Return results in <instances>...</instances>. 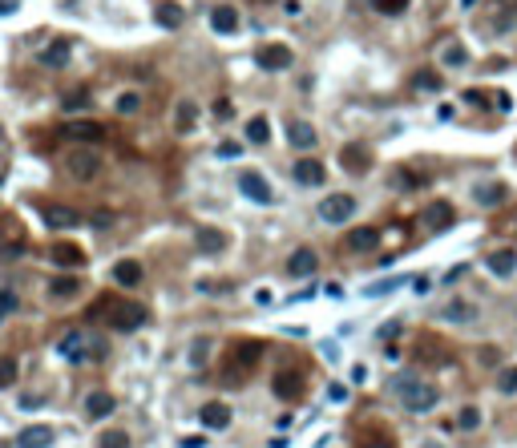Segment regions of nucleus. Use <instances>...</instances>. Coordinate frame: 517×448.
Returning <instances> with one entry per match:
<instances>
[{
  "mask_svg": "<svg viewBox=\"0 0 517 448\" xmlns=\"http://www.w3.org/2000/svg\"><path fill=\"white\" fill-rule=\"evenodd\" d=\"M48 258H53L57 267H65V271L85 267V251H81L77 242H53V246H48Z\"/></svg>",
  "mask_w": 517,
  "mask_h": 448,
  "instance_id": "nucleus-11",
  "label": "nucleus"
},
{
  "mask_svg": "<svg viewBox=\"0 0 517 448\" xmlns=\"http://www.w3.org/2000/svg\"><path fill=\"white\" fill-rule=\"evenodd\" d=\"M65 170H69V178H77V182H89V178L101 174V154L89 150V145H77V150L65 154Z\"/></svg>",
  "mask_w": 517,
  "mask_h": 448,
  "instance_id": "nucleus-4",
  "label": "nucleus"
},
{
  "mask_svg": "<svg viewBox=\"0 0 517 448\" xmlns=\"http://www.w3.org/2000/svg\"><path fill=\"white\" fill-rule=\"evenodd\" d=\"M89 105V89H77V93L65 97V110H85Z\"/></svg>",
  "mask_w": 517,
  "mask_h": 448,
  "instance_id": "nucleus-44",
  "label": "nucleus"
},
{
  "mask_svg": "<svg viewBox=\"0 0 517 448\" xmlns=\"http://www.w3.org/2000/svg\"><path fill=\"white\" fill-rule=\"evenodd\" d=\"M81 291V279L73 275H61V279H48V299H73Z\"/></svg>",
  "mask_w": 517,
  "mask_h": 448,
  "instance_id": "nucleus-31",
  "label": "nucleus"
},
{
  "mask_svg": "<svg viewBox=\"0 0 517 448\" xmlns=\"http://www.w3.org/2000/svg\"><path fill=\"white\" fill-rule=\"evenodd\" d=\"M57 352H61L69 364H89L93 355H101V343H93L89 331H69V336L57 343Z\"/></svg>",
  "mask_w": 517,
  "mask_h": 448,
  "instance_id": "nucleus-5",
  "label": "nucleus"
},
{
  "mask_svg": "<svg viewBox=\"0 0 517 448\" xmlns=\"http://www.w3.org/2000/svg\"><path fill=\"white\" fill-rule=\"evenodd\" d=\"M158 25L162 29H182V20H186V13H182V4H174V0H162L158 4Z\"/></svg>",
  "mask_w": 517,
  "mask_h": 448,
  "instance_id": "nucleus-29",
  "label": "nucleus"
},
{
  "mask_svg": "<svg viewBox=\"0 0 517 448\" xmlns=\"http://www.w3.org/2000/svg\"><path fill=\"white\" fill-rule=\"evenodd\" d=\"M207 355H210V339H198V343L190 348V364H194V368H202V364H207Z\"/></svg>",
  "mask_w": 517,
  "mask_h": 448,
  "instance_id": "nucleus-42",
  "label": "nucleus"
},
{
  "mask_svg": "<svg viewBox=\"0 0 517 448\" xmlns=\"http://www.w3.org/2000/svg\"><path fill=\"white\" fill-rule=\"evenodd\" d=\"M497 392H501V396H517V364L497 376Z\"/></svg>",
  "mask_w": 517,
  "mask_h": 448,
  "instance_id": "nucleus-36",
  "label": "nucleus"
},
{
  "mask_svg": "<svg viewBox=\"0 0 517 448\" xmlns=\"http://www.w3.org/2000/svg\"><path fill=\"white\" fill-rule=\"evenodd\" d=\"M194 242H198L202 255H218V251H226V235L223 230H214V226H202V230L194 235Z\"/></svg>",
  "mask_w": 517,
  "mask_h": 448,
  "instance_id": "nucleus-25",
  "label": "nucleus"
},
{
  "mask_svg": "<svg viewBox=\"0 0 517 448\" xmlns=\"http://www.w3.org/2000/svg\"><path fill=\"white\" fill-rule=\"evenodd\" d=\"M339 162H343V170H348V174H368V166H372V154L364 150V145H343V154H339Z\"/></svg>",
  "mask_w": 517,
  "mask_h": 448,
  "instance_id": "nucleus-19",
  "label": "nucleus"
},
{
  "mask_svg": "<svg viewBox=\"0 0 517 448\" xmlns=\"http://www.w3.org/2000/svg\"><path fill=\"white\" fill-rule=\"evenodd\" d=\"M16 311V295L13 291H0V319H4V315H13Z\"/></svg>",
  "mask_w": 517,
  "mask_h": 448,
  "instance_id": "nucleus-46",
  "label": "nucleus"
},
{
  "mask_svg": "<svg viewBox=\"0 0 517 448\" xmlns=\"http://www.w3.org/2000/svg\"><path fill=\"white\" fill-rule=\"evenodd\" d=\"M113 408H117V400H113L110 392H93L89 400H85V412L93 420H105V416H113Z\"/></svg>",
  "mask_w": 517,
  "mask_h": 448,
  "instance_id": "nucleus-28",
  "label": "nucleus"
},
{
  "mask_svg": "<svg viewBox=\"0 0 517 448\" xmlns=\"http://www.w3.org/2000/svg\"><path fill=\"white\" fill-rule=\"evenodd\" d=\"M327 400H348V392H343V384H332V388H327Z\"/></svg>",
  "mask_w": 517,
  "mask_h": 448,
  "instance_id": "nucleus-48",
  "label": "nucleus"
},
{
  "mask_svg": "<svg viewBox=\"0 0 517 448\" xmlns=\"http://www.w3.org/2000/svg\"><path fill=\"white\" fill-rule=\"evenodd\" d=\"M258 360H263V343H255V339H239V343H230L223 380H226V384H247V380H251V371L258 368Z\"/></svg>",
  "mask_w": 517,
  "mask_h": 448,
  "instance_id": "nucleus-3",
  "label": "nucleus"
},
{
  "mask_svg": "<svg viewBox=\"0 0 517 448\" xmlns=\"http://www.w3.org/2000/svg\"><path fill=\"white\" fill-rule=\"evenodd\" d=\"M485 267L497 275V279H509L517 271V251H493V255L485 258Z\"/></svg>",
  "mask_w": 517,
  "mask_h": 448,
  "instance_id": "nucleus-24",
  "label": "nucleus"
},
{
  "mask_svg": "<svg viewBox=\"0 0 517 448\" xmlns=\"http://www.w3.org/2000/svg\"><path fill=\"white\" fill-rule=\"evenodd\" d=\"M239 190L251 198V202H258V206H271L275 202V190H271V182L263 174H255V170H242L239 174Z\"/></svg>",
  "mask_w": 517,
  "mask_h": 448,
  "instance_id": "nucleus-7",
  "label": "nucleus"
},
{
  "mask_svg": "<svg viewBox=\"0 0 517 448\" xmlns=\"http://www.w3.org/2000/svg\"><path fill=\"white\" fill-rule=\"evenodd\" d=\"M376 246H380V230L376 226H355L352 235H348V251H355V255H368Z\"/></svg>",
  "mask_w": 517,
  "mask_h": 448,
  "instance_id": "nucleus-17",
  "label": "nucleus"
},
{
  "mask_svg": "<svg viewBox=\"0 0 517 448\" xmlns=\"http://www.w3.org/2000/svg\"><path fill=\"white\" fill-rule=\"evenodd\" d=\"M255 303L258 307H271V291H255Z\"/></svg>",
  "mask_w": 517,
  "mask_h": 448,
  "instance_id": "nucleus-49",
  "label": "nucleus"
},
{
  "mask_svg": "<svg viewBox=\"0 0 517 448\" xmlns=\"http://www.w3.org/2000/svg\"><path fill=\"white\" fill-rule=\"evenodd\" d=\"M113 283H117V287H138V283H142V263H138V258L113 263Z\"/></svg>",
  "mask_w": 517,
  "mask_h": 448,
  "instance_id": "nucleus-21",
  "label": "nucleus"
},
{
  "mask_svg": "<svg viewBox=\"0 0 517 448\" xmlns=\"http://www.w3.org/2000/svg\"><path fill=\"white\" fill-rule=\"evenodd\" d=\"M473 198H477V202H481V206H501V202H505V198H509V190H505V186H501V182H481V186H477V190H473Z\"/></svg>",
  "mask_w": 517,
  "mask_h": 448,
  "instance_id": "nucleus-27",
  "label": "nucleus"
},
{
  "mask_svg": "<svg viewBox=\"0 0 517 448\" xmlns=\"http://www.w3.org/2000/svg\"><path fill=\"white\" fill-rule=\"evenodd\" d=\"M372 8L384 16H400L404 8H408V0H372Z\"/></svg>",
  "mask_w": 517,
  "mask_h": 448,
  "instance_id": "nucleus-38",
  "label": "nucleus"
},
{
  "mask_svg": "<svg viewBox=\"0 0 517 448\" xmlns=\"http://www.w3.org/2000/svg\"><path fill=\"white\" fill-rule=\"evenodd\" d=\"M420 448H440V444H436V440H424V444H420Z\"/></svg>",
  "mask_w": 517,
  "mask_h": 448,
  "instance_id": "nucleus-52",
  "label": "nucleus"
},
{
  "mask_svg": "<svg viewBox=\"0 0 517 448\" xmlns=\"http://www.w3.org/2000/svg\"><path fill=\"white\" fill-rule=\"evenodd\" d=\"M315 142H320L315 126H307V121H299V117H291V121H287V145H291V150H315Z\"/></svg>",
  "mask_w": 517,
  "mask_h": 448,
  "instance_id": "nucleus-13",
  "label": "nucleus"
},
{
  "mask_svg": "<svg viewBox=\"0 0 517 448\" xmlns=\"http://www.w3.org/2000/svg\"><path fill=\"white\" fill-rule=\"evenodd\" d=\"M61 138L69 142H81V145H93L105 138V126H97V121H65L61 126Z\"/></svg>",
  "mask_w": 517,
  "mask_h": 448,
  "instance_id": "nucleus-10",
  "label": "nucleus"
},
{
  "mask_svg": "<svg viewBox=\"0 0 517 448\" xmlns=\"http://www.w3.org/2000/svg\"><path fill=\"white\" fill-rule=\"evenodd\" d=\"M452 218H457L452 202H428L424 214H420V226H424L428 235H440V230H449V226H452Z\"/></svg>",
  "mask_w": 517,
  "mask_h": 448,
  "instance_id": "nucleus-8",
  "label": "nucleus"
},
{
  "mask_svg": "<svg viewBox=\"0 0 517 448\" xmlns=\"http://www.w3.org/2000/svg\"><path fill=\"white\" fill-rule=\"evenodd\" d=\"M352 214H355V198H352V194H327V198L320 202V218H323V223H332V226H343Z\"/></svg>",
  "mask_w": 517,
  "mask_h": 448,
  "instance_id": "nucleus-6",
  "label": "nucleus"
},
{
  "mask_svg": "<svg viewBox=\"0 0 517 448\" xmlns=\"http://www.w3.org/2000/svg\"><path fill=\"white\" fill-rule=\"evenodd\" d=\"M291 178H295L299 186H323L327 170H323V162H315V158H299L291 166Z\"/></svg>",
  "mask_w": 517,
  "mask_h": 448,
  "instance_id": "nucleus-12",
  "label": "nucleus"
},
{
  "mask_svg": "<svg viewBox=\"0 0 517 448\" xmlns=\"http://www.w3.org/2000/svg\"><path fill=\"white\" fill-rule=\"evenodd\" d=\"M89 315L101 319L110 331H138V327L150 319V311H145L138 299H113V295H101V303H93Z\"/></svg>",
  "mask_w": 517,
  "mask_h": 448,
  "instance_id": "nucleus-1",
  "label": "nucleus"
},
{
  "mask_svg": "<svg viewBox=\"0 0 517 448\" xmlns=\"http://www.w3.org/2000/svg\"><path fill=\"white\" fill-rule=\"evenodd\" d=\"M489 4H493V25H489V32L501 37V32L509 29V20L517 16V0H489Z\"/></svg>",
  "mask_w": 517,
  "mask_h": 448,
  "instance_id": "nucleus-23",
  "label": "nucleus"
},
{
  "mask_svg": "<svg viewBox=\"0 0 517 448\" xmlns=\"http://www.w3.org/2000/svg\"><path fill=\"white\" fill-rule=\"evenodd\" d=\"M37 61L45 65V69H61V65H69V41H53Z\"/></svg>",
  "mask_w": 517,
  "mask_h": 448,
  "instance_id": "nucleus-30",
  "label": "nucleus"
},
{
  "mask_svg": "<svg viewBox=\"0 0 517 448\" xmlns=\"http://www.w3.org/2000/svg\"><path fill=\"white\" fill-rule=\"evenodd\" d=\"M8 13H16V0H0V16H8Z\"/></svg>",
  "mask_w": 517,
  "mask_h": 448,
  "instance_id": "nucleus-51",
  "label": "nucleus"
},
{
  "mask_svg": "<svg viewBox=\"0 0 517 448\" xmlns=\"http://www.w3.org/2000/svg\"><path fill=\"white\" fill-rule=\"evenodd\" d=\"M138 105H142V97H138V93H122V97H117V113H138Z\"/></svg>",
  "mask_w": 517,
  "mask_h": 448,
  "instance_id": "nucleus-43",
  "label": "nucleus"
},
{
  "mask_svg": "<svg viewBox=\"0 0 517 448\" xmlns=\"http://www.w3.org/2000/svg\"><path fill=\"white\" fill-rule=\"evenodd\" d=\"M247 142L267 145L271 142V121H267V117H251V121H247Z\"/></svg>",
  "mask_w": 517,
  "mask_h": 448,
  "instance_id": "nucleus-33",
  "label": "nucleus"
},
{
  "mask_svg": "<svg viewBox=\"0 0 517 448\" xmlns=\"http://www.w3.org/2000/svg\"><path fill=\"white\" fill-rule=\"evenodd\" d=\"M417 89H424V93H436V89H440V77H436L433 69H420V73H417Z\"/></svg>",
  "mask_w": 517,
  "mask_h": 448,
  "instance_id": "nucleus-39",
  "label": "nucleus"
},
{
  "mask_svg": "<svg viewBox=\"0 0 517 448\" xmlns=\"http://www.w3.org/2000/svg\"><path fill=\"white\" fill-rule=\"evenodd\" d=\"M53 440H57V433L48 424H29V428L16 433V448H48Z\"/></svg>",
  "mask_w": 517,
  "mask_h": 448,
  "instance_id": "nucleus-14",
  "label": "nucleus"
},
{
  "mask_svg": "<svg viewBox=\"0 0 517 448\" xmlns=\"http://www.w3.org/2000/svg\"><path fill=\"white\" fill-rule=\"evenodd\" d=\"M214 113H218V117H230V101H214Z\"/></svg>",
  "mask_w": 517,
  "mask_h": 448,
  "instance_id": "nucleus-50",
  "label": "nucleus"
},
{
  "mask_svg": "<svg viewBox=\"0 0 517 448\" xmlns=\"http://www.w3.org/2000/svg\"><path fill=\"white\" fill-rule=\"evenodd\" d=\"M210 29L230 37V32H239V13L230 8V4H218V8H210Z\"/></svg>",
  "mask_w": 517,
  "mask_h": 448,
  "instance_id": "nucleus-22",
  "label": "nucleus"
},
{
  "mask_svg": "<svg viewBox=\"0 0 517 448\" xmlns=\"http://www.w3.org/2000/svg\"><path fill=\"white\" fill-rule=\"evenodd\" d=\"M436 315H440L445 323H473L477 319V307L469 303V299H452V303H445Z\"/></svg>",
  "mask_w": 517,
  "mask_h": 448,
  "instance_id": "nucleus-20",
  "label": "nucleus"
},
{
  "mask_svg": "<svg viewBox=\"0 0 517 448\" xmlns=\"http://www.w3.org/2000/svg\"><path fill=\"white\" fill-rule=\"evenodd\" d=\"M457 428H461V433H477V428H481V408H473V404L461 408V412H457Z\"/></svg>",
  "mask_w": 517,
  "mask_h": 448,
  "instance_id": "nucleus-34",
  "label": "nucleus"
},
{
  "mask_svg": "<svg viewBox=\"0 0 517 448\" xmlns=\"http://www.w3.org/2000/svg\"><path fill=\"white\" fill-rule=\"evenodd\" d=\"M41 218H45V226H53V230H69V226L81 223V214L73 206H57V202H48L45 210H41Z\"/></svg>",
  "mask_w": 517,
  "mask_h": 448,
  "instance_id": "nucleus-16",
  "label": "nucleus"
},
{
  "mask_svg": "<svg viewBox=\"0 0 517 448\" xmlns=\"http://www.w3.org/2000/svg\"><path fill=\"white\" fill-rule=\"evenodd\" d=\"M16 360L13 355H0V388H8V384H16Z\"/></svg>",
  "mask_w": 517,
  "mask_h": 448,
  "instance_id": "nucleus-37",
  "label": "nucleus"
},
{
  "mask_svg": "<svg viewBox=\"0 0 517 448\" xmlns=\"http://www.w3.org/2000/svg\"><path fill=\"white\" fill-rule=\"evenodd\" d=\"M97 448H129V433H122V428H105V433L97 436Z\"/></svg>",
  "mask_w": 517,
  "mask_h": 448,
  "instance_id": "nucleus-35",
  "label": "nucleus"
},
{
  "mask_svg": "<svg viewBox=\"0 0 517 448\" xmlns=\"http://www.w3.org/2000/svg\"><path fill=\"white\" fill-rule=\"evenodd\" d=\"M255 65L267 69V73H283V69H291V48L287 45H263L255 53Z\"/></svg>",
  "mask_w": 517,
  "mask_h": 448,
  "instance_id": "nucleus-9",
  "label": "nucleus"
},
{
  "mask_svg": "<svg viewBox=\"0 0 517 448\" xmlns=\"http://www.w3.org/2000/svg\"><path fill=\"white\" fill-rule=\"evenodd\" d=\"M445 65H452V69H461V65L469 61V53H465V45H449L445 48V57H440Z\"/></svg>",
  "mask_w": 517,
  "mask_h": 448,
  "instance_id": "nucleus-40",
  "label": "nucleus"
},
{
  "mask_svg": "<svg viewBox=\"0 0 517 448\" xmlns=\"http://www.w3.org/2000/svg\"><path fill=\"white\" fill-rule=\"evenodd\" d=\"M214 154H218V158H239L242 145L239 142H218V150H214Z\"/></svg>",
  "mask_w": 517,
  "mask_h": 448,
  "instance_id": "nucleus-47",
  "label": "nucleus"
},
{
  "mask_svg": "<svg viewBox=\"0 0 517 448\" xmlns=\"http://www.w3.org/2000/svg\"><path fill=\"white\" fill-rule=\"evenodd\" d=\"M320 267V258H315V251L311 246H299L295 255L287 258V271H291V279H307V275Z\"/></svg>",
  "mask_w": 517,
  "mask_h": 448,
  "instance_id": "nucleus-18",
  "label": "nucleus"
},
{
  "mask_svg": "<svg viewBox=\"0 0 517 448\" xmlns=\"http://www.w3.org/2000/svg\"><path fill=\"white\" fill-rule=\"evenodd\" d=\"M198 420H202V428L218 433V428H226V424H230V408H226L223 400H207L202 408H198Z\"/></svg>",
  "mask_w": 517,
  "mask_h": 448,
  "instance_id": "nucleus-15",
  "label": "nucleus"
},
{
  "mask_svg": "<svg viewBox=\"0 0 517 448\" xmlns=\"http://www.w3.org/2000/svg\"><path fill=\"white\" fill-rule=\"evenodd\" d=\"M396 287H400V279H384V283H372L364 295H388V291H396Z\"/></svg>",
  "mask_w": 517,
  "mask_h": 448,
  "instance_id": "nucleus-45",
  "label": "nucleus"
},
{
  "mask_svg": "<svg viewBox=\"0 0 517 448\" xmlns=\"http://www.w3.org/2000/svg\"><path fill=\"white\" fill-rule=\"evenodd\" d=\"M355 448H396V444H392L388 436H376V433H368V436H360V440H355Z\"/></svg>",
  "mask_w": 517,
  "mask_h": 448,
  "instance_id": "nucleus-41",
  "label": "nucleus"
},
{
  "mask_svg": "<svg viewBox=\"0 0 517 448\" xmlns=\"http://www.w3.org/2000/svg\"><path fill=\"white\" fill-rule=\"evenodd\" d=\"M388 392H392L408 412H433L436 400H440V392H436L428 380H420V376H396V380L388 384Z\"/></svg>",
  "mask_w": 517,
  "mask_h": 448,
  "instance_id": "nucleus-2",
  "label": "nucleus"
},
{
  "mask_svg": "<svg viewBox=\"0 0 517 448\" xmlns=\"http://www.w3.org/2000/svg\"><path fill=\"white\" fill-rule=\"evenodd\" d=\"M194 121H198V105H194L190 97H182V101L174 105V129L178 133H190Z\"/></svg>",
  "mask_w": 517,
  "mask_h": 448,
  "instance_id": "nucleus-26",
  "label": "nucleus"
},
{
  "mask_svg": "<svg viewBox=\"0 0 517 448\" xmlns=\"http://www.w3.org/2000/svg\"><path fill=\"white\" fill-rule=\"evenodd\" d=\"M299 392H303V380H299V376H291V371H279V376H275V396H279V400H291V396H299Z\"/></svg>",
  "mask_w": 517,
  "mask_h": 448,
  "instance_id": "nucleus-32",
  "label": "nucleus"
}]
</instances>
